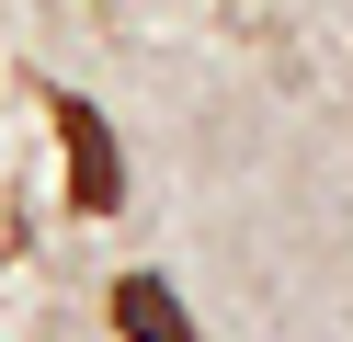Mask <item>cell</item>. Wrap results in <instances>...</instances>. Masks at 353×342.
<instances>
[{
  "label": "cell",
  "instance_id": "1",
  "mask_svg": "<svg viewBox=\"0 0 353 342\" xmlns=\"http://www.w3.org/2000/svg\"><path fill=\"white\" fill-rule=\"evenodd\" d=\"M46 126H57V171H69V217H125V149L92 114V91L46 80Z\"/></svg>",
  "mask_w": 353,
  "mask_h": 342
},
{
  "label": "cell",
  "instance_id": "2",
  "mask_svg": "<svg viewBox=\"0 0 353 342\" xmlns=\"http://www.w3.org/2000/svg\"><path fill=\"white\" fill-rule=\"evenodd\" d=\"M103 319H114V342H205L194 308L171 296V274H114L103 285Z\"/></svg>",
  "mask_w": 353,
  "mask_h": 342
}]
</instances>
